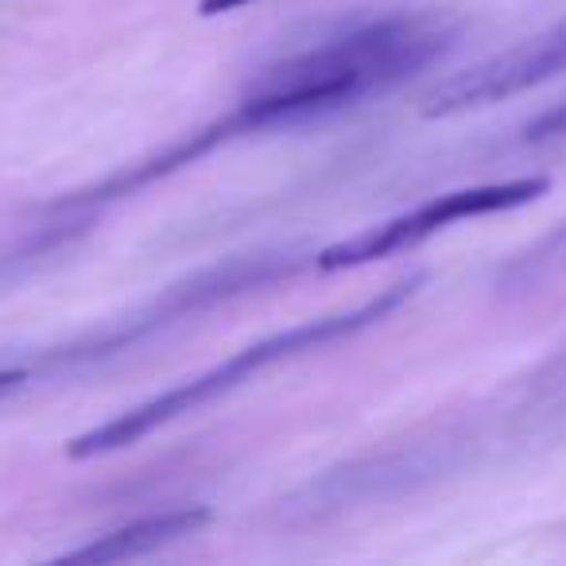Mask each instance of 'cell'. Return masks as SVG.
<instances>
[{
	"mask_svg": "<svg viewBox=\"0 0 566 566\" xmlns=\"http://www.w3.org/2000/svg\"><path fill=\"white\" fill-rule=\"evenodd\" d=\"M447 48H450V28L434 17H385L365 28H354L346 35H334V40L318 43V48H307L300 55L268 66L244 90L237 109L229 117H221L218 125L198 128L187 140L159 151L156 159L136 164L133 171L109 175L102 187L82 190L78 202L128 195V190L144 187V182L159 179V175H171L179 167L195 164L198 156L233 140V136L326 117V113L342 109V105L357 102V97H369L377 90L403 82L419 66L434 63Z\"/></svg>",
	"mask_w": 566,
	"mask_h": 566,
	"instance_id": "1",
	"label": "cell"
},
{
	"mask_svg": "<svg viewBox=\"0 0 566 566\" xmlns=\"http://www.w3.org/2000/svg\"><path fill=\"white\" fill-rule=\"evenodd\" d=\"M416 287H419V280L392 283V287H385L380 295L365 300L361 307L334 311V315H318L300 326H287V331H280V334H268V338L237 349L233 357H226V361L213 365V369L179 380V385L164 388V392L151 396V400L136 403V408H125L120 416L97 423L94 431L71 439L66 442V454L97 458V454H113V450L133 447V442L148 439V434L159 431V427H167V423H175V419L190 416V411L206 408L210 400H221V396L233 392V388L249 385L252 377H260V373L272 369V365L292 361V357H303V354H311V349L334 346V342H342V338H349V334L365 331V326L380 323V318H388L392 311H400L403 303L416 295Z\"/></svg>",
	"mask_w": 566,
	"mask_h": 566,
	"instance_id": "2",
	"label": "cell"
},
{
	"mask_svg": "<svg viewBox=\"0 0 566 566\" xmlns=\"http://www.w3.org/2000/svg\"><path fill=\"white\" fill-rule=\"evenodd\" d=\"M547 187H551V179H543V175H524V179L447 190V195L427 198L416 210L396 213V218L380 221V226L365 229V233L349 237V241H338V244H331V249L315 252V268H323V272H342V268H357V264L396 256V252L416 249L419 241L434 237L439 229L454 226V221L485 218V213L516 210V206L535 202L539 195H547Z\"/></svg>",
	"mask_w": 566,
	"mask_h": 566,
	"instance_id": "3",
	"label": "cell"
},
{
	"mask_svg": "<svg viewBox=\"0 0 566 566\" xmlns=\"http://www.w3.org/2000/svg\"><path fill=\"white\" fill-rule=\"evenodd\" d=\"M295 268H300L295 252H252V256H233V260H226V264L206 268V272L167 287L151 307L136 311L128 323H113L102 338L86 342V346H74L71 357H97V354H113V349H120V346H133L136 338L159 331V326L198 315V311L213 307V303H221V300H233V295H241V292H256L264 283L292 275Z\"/></svg>",
	"mask_w": 566,
	"mask_h": 566,
	"instance_id": "4",
	"label": "cell"
},
{
	"mask_svg": "<svg viewBox=\"0 0 566 566\" xmlns=\"http://www.w3.org/2000/svg\"><path fill=\"white\" fill-rule=\"evenodd\" d=\"M563 71H566V20H558L547 32L532 35V40L516 43V48L501 51V55L439 82L423 97V113L427 117H458V113L485 109L493 102H509V97L524 94V90L543 86V82L558 78Z\"/></svg>",
	"mask_w": 566,
	"mask_h": 566,
	"instance_id": "5",
	"label": "cell"
},
{
	"mask_svg": "<svg viewBox=\"0 0 566 566\" xmlns=\"http://www.w3.org/2000/svg\"><path fill=\"white\" fill-rule=\"evenodd\" d=\"M210 524V509L202 504H190V509H167V512H151V516L128 520V524L113 527V532H102L86 543V547H74L71 563H128V558H144L151 551H164L171 543L187 539V535H198Z\"/></svg>",
	"mask_w": 566,
	"mask_h": 566,
	"instance_id": "6",
	"label": "cell"
},
{
	"mask_svg": "<svg viewBox=\"0 0 566 566\" xmlns=\"http://www.w3.org/2000/svg\"><path fill=\"white\" fill-rule=\"evenodd\" d=\"M558 272H566V221L558 229H551L547 237H539L524 256L509 260L501 272V283L509 292H527V287H535V283L551 280Z\"/></svg>",
	"mask_w": 566,
	"mask_h": 566,
	"instance_id": "7",
	"label": "cell"
},
{
	"mask_svg": "<svg viewBox=\"0 0 566 566\" xmlns=\"http://www.w3.org/2000/svg\"><path fill=\"white\" fill-rule=\"evenodd\" d=\"M524 140L532 144H551V140H566V102L551 105L547 113H539L535 120H527Z\"/></svg>",
	"mask_w": 566,
	"mask_h": 566,
	"instance_id": "8",
	"label": "cell"
},
{
	"mask_svg": "<svg viewBox=\"0 0 566 566\" xmlns=\"http://www.w3.org/2000/svg\"><path fill=\"white\" fill-rule=\"evenodd\" d=\"M252 0H198V12L202 17H221V12H233V9H244Z\"/></svg>",
	"mask_w": 566,
	"mask_h": 566,
	"instance_id": "9",
	"label": "cell"
},
{
	"mask_svg": "<svg viewBox=\"0 0 566 566\" xmlns=\"http://www.w3.org/2000/svg\"><path fill=\"white\" fill-rule=\"evenodd\" d=\"M24 380H28L24 369H4V365H0V396H9L12 388H20Z\"/></svg>",
	"mask_w": 566,
	"mask_h": 566,
	"instance_id": "10",
	"label": "cell"
}]
</instances>
